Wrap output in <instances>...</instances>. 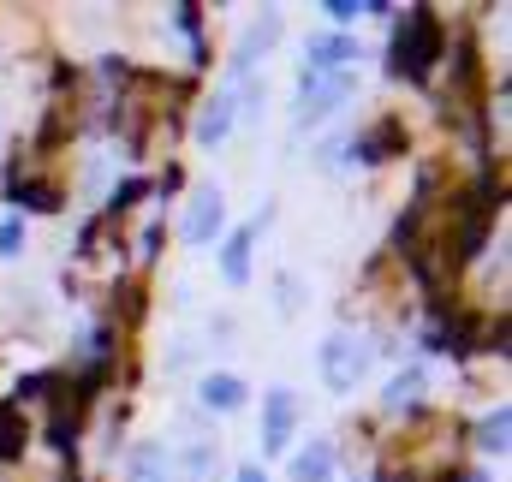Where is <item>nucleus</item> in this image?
I'll return each instance as SVG.
<instances>
[{
    "label": "nucleus",
    "instance_id": "obj_13",
    "mask_svg": "<svg viewBox=\"0 0 512 482\" xmlns=\"http://www.w3.org/2000/svg\"><path fill=\"white\" fill-rule=\"evenodd\" d=\"M18 250H24V221H18V215H6V221H0V262H12Z\"/></svg>",
    "mask_w": 512,
    "mask_h": 482
},
{
    "label": "nucleus",
    "instance_id": "obj_2",
    "mask_svg": "<svg viewBox=\"0 0 512 482\" xmlns=\"http://www.w3.org/2000/svg\"><path fill=\"white\" fill-rule=\"evenodd\" d=\"M370 358H376V352H370L364 334H352V328L328 334V340H322V381H328V393H352V387L364 381Z\"/></svg>",
    "mask_w": 512,
    "mask_h": 482
},
{
    "label": "nucleus",
    "instance_id": "obj_14",
    "mask_svg": "<svg viewBox=\"0 0 512 482\" xmlns=\"http://www.w3.org/2000/svg\"><path fill=\"white\" fill-rule=\"evenodd\" d=\"M328 18H334L340 30H352V24L364 18V6H358V0H328Z\"/></svg>",
    "mask_w": 512,
    "mask_h": 482
},
{
    "label": "nucleus",
    "instance_id": "obj_11",
    "mask_svg": "<svg viewBox=\"0 0 512 482\" xmlns=\"http://www.w3.org/2000/svg\"><path fill=\"white\" fill-rule=\"evenodd\" d=\"M423 387H429V369H423V363H411V369H399V375H393V381H387V411H411V405H417V399H423Z\"/></svg>",
    "mask_w": 512,
    "mask_h": 482
},
{
    "label": "nucleus",
    "instance_id": "obj_1",
    "mask_svg": "<svg viewBox=\"0 0 512 482\" xmlns=\"http://www.w3.org/2000/svg\"><path fill=\"white\" fill-rule=\"evenodd\" d=\"M352 90H358V72H310L304 66V78H298V131L334 120L352 102Z\"/></svg>",
    "mask_w": 512,
    "mask_h": 482
},
{
    "label": "nucleus",
    "instance_id": "obj_7",
    "mask_svg": "<svg viewBox=\"0 0 512 482\" xmlns=\"http://www.w3.org/2000/svg\"><path fill=\"white\" fill-rule=\"evenodd\" d=\"M126 482H173V459L161 441H137L126 453Z\"/></svg>",
    "mask_w": 512,
    "mask_h": 482
},
{
    "label": "nucleus",
    "instance_id": "obj_8",
    "mask_svg": "<svg viewBox=\"0 0 512 482\" xmlns=\"http://www.w3.org/2000/svg\"><path fill=\"white\" fill-rule=\"evenodd\" d=\"M197 393H203V405H209V411H221V417H227V411H239V405L251 399V387H245L239 375H227V369L203 375V387H197Z\"/></svg>",
    "mask_w": 512,
    "mask_h": 482
},
{
    "label": "nucleus",
    "instance_id": "obj_9",
    "mask_svg": "<svg viewBox=\"0 0 512 482\" xmlns=\"http://www.w3.org/2000/svg\"><path fill=\"white\" fill-rule=\"evenodd\" d=\"M251 244H256V227L227 233V244H221V280L227 286H245L251 280Z\"/></svg>",
    "mask_w": 512,
    "mask_h": 482
},
{
    "label": "nucleus",
    "instance_id": "obj_16",
    "mask_svg": "<svg viewBox=\"0 0 512 482\" xmlns=\"http://www.w3.org/2000/svg\"><path fill=\"white\" fill-rule=\"evenodd\" d=\"M233 482H268V477H262L256 465H239V477H233Z\"/></svg>",
    "mask_w": 512,
    "mask_h": 482
},
{
    "label": "nucleus",
    "instance_id": "obj_15",
    "mask_svg": "<svg viewBox=\"0 0 512 482\" xmlns=\"http://www.w3.org/2000/svg\"><path fill=\"white\" fill-rule=\"evenodd\" d=\"M292 310H298V280L280 274V316H292Z\"/></svg>",
    "mask_w": 512,
    "mask_h": 482
},
{
    "label": "nucleus",
    "instance_id": "obj_12",
    "mask_svg": "<svg viewBox=\"0 0 512 482\" xmlns=\"http://www.w3.org/2000/svg\"><path fill=\"white\" fill-rule=\"evenodd\" d=\"M507 435H512V411H507V405H495V411H483V423H477V447L501 459V453H507Z\"/></svg>",
    "mask_w": 512,
    "mask_h": 482
},
{
    "label": "nucleus",
    "instance_id": "obj_10",
    "mask_svg": "<svg viewBox=\"0 0 512 482\" xmlns=\"http://www.w3.org/2000/svg\"><path fill=\"white\" fill-rule=\"evenodd\" d=\"M334 477V441H310L304 453H292V482H328Z\"/></svg>",
    "mask_w": 512,
    "mask_h": 482
},
{
    "label": "nucleus",
    "instance_id": "obj_3",
    "mask_svg": "<svg viewBox=\"0 0 512 482\" xmlns=\"http://www.w3.org/2000/svg\"><path fill=\"white\" fill-rule=\"evenodd\" d=\"M292 429H298V393L292 387H268V399H262V453L268 459L292 453Z\"/></svg>",
    "mask_w": 512,
    "mask_h": 482
},
{
    "label": "nucleus",
    "instance_id": "obj_5",
    "mask_svg": "<svg viewBox=\"0 0 512 482\" xmlns=\"http://www.w3.org/2000/svg\"><path fill=\"white\" fill-rule=\"evenodd\" d=\"M233 125H239V84H221V90H215V96L203 102V114H197V143L221 149Z\"/></svg>",
    "mask_w": 512,
    "mask_h": 482
},
{
    "label": "nucleus",
    "instance_id": "obj_6",
    "mask_svg": "<svg viewBox=\"0 0 512 482\" xmlns=\"http://www.w3.org/2000/svg\"><path fill=\"white\" fill-rule=\"evenodd\" d=\"M304 54H310V72H352L358 66V42L352 36H310Z\"/></svg>",
    "mask_w": 512,
    "mask_h": 482
},
{
    "label": "nucleus",
    "instance_id": "obj_4",
    "mask_svg": "<svg viewBox=\"0 0 512 482\" xmlns=\"http://www.w3.org/2000/svg\"><path fill=\"white\" fill-rule=\"evenodd\" d=\"M221 221H227L221 185H197V191H191V203H185V227H179V239H185V244H209L215 233H221Z\"/></svg>",
    "mask_w": 512,
    "mask_h": 482
}]
</instances>
